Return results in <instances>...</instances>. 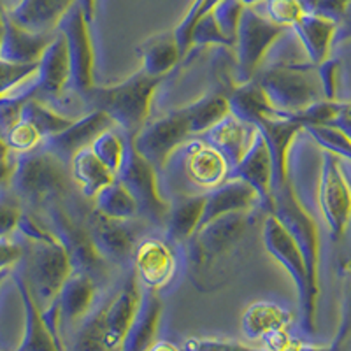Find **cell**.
Segmentation results:
<instances>
[{
  "label": "cell",
  "instance_id": "cell-9",
  "mask_svg": "<svg viewBox=\"0 0 351 351\" xmlns=\"http://www.w3.org/2000/svg\"><path fill=\"white\" fill-rule=\"evenodd\" d=\"M127 152L116 180L120 181L139 206V218L156 228H164L167 221L171 202L162 195L158 183V171L144 158L127 136Z\"/></svg>",
  "mask_w": 351,
  "mask_h": 351
},
{
  "label": "cell",
  "instance_id": "cell-1",
  "mask_svg": "<svg viewBox=\"0 0 351 351\" xmlns=\"http://www.w3.org/2000/svg\"><path fill=\"white\" fill-rule=\"evenodd\" d=\"M260 211L263 209L255 208L211 219L188 239L190 281L197 290L213 291L225 287L247 262Z\"/></svg>",
  "mask_w": 351,
  "mask_h": 351
},
{
  "label": "cell",
  "instance_id": "cell-10",
  "mask_svg": "<svg viewBox=\"0 0 351 351\" xmlns=\"http://www.w3.org/2000/svg\"><path fill=\"white\" fill-rule=\"evenodd\" d=\"M288 30L290 28L276 25L255 8H244L234 44L236 84L247 83L256 76L265 56Z\"/></svg>",
  "mask_w": 351,
  "mask_h": 351
},
{
  "label": "cell",
  "instance_id": "cell-19",
  "mask_svg": "<svg viewBox=\"0 0 351 351\" xmlns=\"http://www.w3.org/2000/svg\"><path fill=\"white\" fill-rule=\"evenodd\" d=\"M34 84H36L37 93L36 99L44 100L48 104H51L53 100L60 99L65 88L71 86V64H69L67 44L58 30L37 62Z\"/></svg>",
  "mask_w": 351,
  "mask_h": 351
},
{
  "label": "cell",
  "instance_id": "cell-53",
  "mask_svg": "<svg viewBox=\"0 0 351 351\" xmlns=\"http://www.w3.org/2000/svg\"><path fill=\"white\" fill-rule=\"evenodd\" d=\"M80 5L81 9H83L86 20L90 21V23H93L97 11V0H80Z\"/></svg>",
  "mask_w": 351,
  "mask_h": 351
},
{
  "label": "cell",
  "instance_id": "cell-14",
  "mask_svg": "<svg viewBox=\"0 0 351 351\" xmlns=\"http://www.w3.org/2000/svg\"><path fill=\"white\" fill-rule=\"evenodd\" d=\"M192 137L186 111L184 108H180L167 112L162 118L148 121L136 137H132V141L137 152L148 160L156 171L162 172L172 153Z\"/></svg>",
  "mask_w": 351,
  "mask_h": 351
},
{
  "label": "cell",
  "instance_id": "cell-17",
  "mask_svg": "<svg viewBox=\"0 0 351 351\" xmlns=\"http://www.w3.org/2000/svg\"><path fill=\"white\" fill-rule=\"evenodd\" d=\"M114 127V121L106 112L88 111L81 118H76L67 128L58 132L56 136L44 139L40 146L58 156L65 164H71L74 155L90 148L100 134H104L106 130Z\"/></svg>",
  "mask_w": 351,
  "mask_h": 351
},
{
  "label": "cell",
  "instance_id": "cell-33",
  "mask_svg": "<svg viewBox=\"0 0 351 351\" xmlns=\"http://www.w3.org/2000/svg\"><path fill=\"white\" fill-rule=\"evenodd\" d=\"M69 171H71L74 186L80 190L84 199L90 200L95 199L100 190H104L116 180V176L97 158V155L90 148L74 155L69 164Z\"/></svg>",
  "mask_w": 351,
  "mask_h": 351
},
{
  "label": "cell",
  "instance_id": "cell-3",
  "mask_svg": "<svg viewBox=\"0 0 351 351\" xmlns=\"http://www.w3.org/2000/svg\"><path fill=\"white\" fill-rule=\"evenodd\" d=\"M72 184L69 164L43 146L34 152L14 155V167L8 186L20 199L23 208L43 209L55 200H65Z\"/></svg>",
  "mask_w": 351,
  "mask_h": 351
},
{
  "label": "cell",
  "instance_id": "cell-21",
  "mask_svg": "<svg viewBox=\"0 0 351 351\" xmlns=\"http://www.w3.org/2000/svg\"><path fill=\"white\" fill-rule=\"evenodd\" d=\"M228 178L241 180L255 190L260 208L265 213L272 211V160L267 143L262 134H256L252 146L236 167L230 169Z\"/></svg>",
  "mask_w": 351,
  "mask_h": 351
},
{
  "label": "cell",
  "instance_id": "cell-54",
  "mask_svg": "<svg viewBox=\"0 0 351 351\" xmlns=\"http://www.w3.org/2000/svg\"><path fill=\"white\" fill-rule=\"evenodd\" d=\"M5 21H8V9H5L4 2L0 0V44H2V39H4Z\"/></svg>",
  "mask_w": 351,
  "mask_h": 351
},
{
  "label": "cell",
  "instance_id": "cell-44",
  "mask_svg": "<svg viewBox=\"0 0 351 351\" xmlns=\"http://www.w3.org/2000/svg\"><path fill=\"white\" fill-rule=\"evenodd\" d=\"M202 46H225V48H230V44L219 30L211 11L200 16L197 23L193 25L192 48H202Z\"/></svg>",
  "mask_w": 351,
  "mask_h": 351
},
{
  "label": "cell",
  "instance_id": "cell-31",
  "mask_svg": "<svg viewBox=\"0 0 351 351\" xmlns=\"http://www.w3.org/2000/svg\"><path fill=\"white\" fill-rule=\"evenodd\" d=\"M139 55L143 60L141 71L153 77H165L183 58L174 30L156 34L144 40L139 46Z\"/></svg>",
  "mask_w": 351,
  "mask_h": 351
},
{
  "label": "cell",
  "instance_id": "cell-51",
  "mask_svg": "<svg viewBox=\"0 0 351 351\" xmlns=\"http://www.w3.org/2000/svg\"><path fill=\"white\" fill-rule=\"evenodd\" d=\"M351 39V2L348 4L346 11H344L343 18L337 23V28H335V37H334V46L335 44H341L344 40Z\"/></svg>",
  "mask_w": 351,
  "mask_h": 351
},
{
  "label": "cell",
  "instance_id": "cell-16",
  "mask_svg": "<svg viewBox=\"0 0 351 351\" xmlns=\"http://www.w3.org/2000/svg\"><path fill=\"white\" fill-rule=\"evenodd\" d=\"M132 271L146 290H162L174 278L178 260L167 241L160 237H144L132 256Z\"/></svg>",
  "mask_w": 351,
  "mask_h": 351
},
{
  "label": "cell",
  "instance_id": "cell-32",
  "mask_svg": "<svg viewBox=\"0 0 351 351\" xmlns=\"http://www.w3.org/2000/svg\"><path fill=\"white\" fill-rule=\"evenodd\" d=\"M223 93L228 100V108H230L232 114L241 118L246 123L255 125L262 118H269V116H276L281 112L272 108L267 95L263 93V90L255 80L236 84Z\"/></svg>",
  "mask_w": 351,
  "mask_h": 351
},
{
  "label": "cell",
  "instance_id": "cell-12",
  "mask_svg": "<svg viewBox=\"0 0 351 351\" xmlns=\"http://www.w3.org/2000/svg\"><path fill=\"white\" fill-rule=\"evenodd\" d=\"M318 204L332 241H339L351 225V184L343 158L327 149H322Z\"/></svg>",
  "mask_w": 351,
  "mask_h": 351
},
{
  "label": "cell",
  "instance_id": "cell-49",
  "mask_svg": "<svg viewBox=\"0 0 351 351\" xmlns=\"http://www.w3.org/2000/svg\"><path fill=\"white\" fill-rule=\"evenodd\" d=\"M184 351H258L239 343L218 339H192L184 344Z\"/></svg>",
  "mask_w": 351,
  "mask_h": 351
},
{
  "label": "cell",
  "instance_id": "cell-42",
  "mask_svg": "<svg viewBox=\"0 0 351 351\" xmlns=\"http://www.w3.org/2000/svg\"><path fill=\"white\" fill-rule=\"evenodd\" d=\"M265 16L276 25L291 28L306 14L302 0H263Z\"/></svg>",
  "mask_w": 351,
  "mask_h": 351
},
{
  "label": "cell",
  "instance_id": "cell-8",
  "mask_svg": "<svg viewBox=\"0 0 351 351\" xmlns=\"http://www.w3.org/2000/svg\"><path fill=\"white\" fill-rule=\"evenodd\" d=\"M64 202L65 200H55V202L44 206L40 209L43 211L40 219L55 236V239L65 247L74 271L92 276L99 283L100 278L108 271L109 263L97 252L86 223L77 221L76 216L71 215L64 208Z\"/></svg>",
  "mask_w": 351,
  "mask_h": 351
},
{
  "label": "cell",
  "instance_id": "cell-36",
  "mask_svg": "<svg viewBox=\"0 0 351 351\" xmlns=\"http://www.w3.org/2000/svg\"><path fill=\"white\" fill-rule=\"evenodd\" d=\"M93 209L99 215L112 219H137L139 218V206L127 188L118 180L100 190L93 199Z\"/></svg>",
  "mask_w": 351,
  "mask_h": 351
},
{
  "label": "cell",
  "instance_id": "cell-41",
  "mask_svg": "<svg viewBox=\"0 0 351 351\" xmlns=\"http://www.w3.org/2000/svg\"><path fill=\"white\" fill-rule=\"evenodd\" d=\"M23 211V204L11 192V188L8 184L0 188V237L12 236L18 230Z\"/></svg>",
  "mask_w": 351,
  "mask_h": 351
},
{
  "label": "cell",
  "instance_id": "cell-18",
  "mask_svg": "<svg viewBox=\"0 0 351 351\" xmlns=\"http://www.w3.org/2000/svg\"><path fill=\"white\" fill-rule=\"evenodd\" d=\"M141 299H143V290H141V285L134 271H130L120 290L116 291V295L102 306L106 351L120 350L125 335L136 318Z\"/></svg>",
  "mask_w": 351,
  "mask_h": 351
},
{
  "label": "cell",
  "instance_id": "cell-2",
  "mask_svg": "<svg viewBox=\"0 0 351 351\" xmlns=\"http://www.w3.org/2000/svg\"><path fill=\"white\" fill-rule=\"evenodd\" d=\"M164 77H153L139 71L111 86L93 84L80 97L90 111L106 112L125 136L136 137L149 121L153 99Z\"/></svg>",
  "mask_w": 351,
  "mask_h": 351
},
{
  "label": "cell",
  "instance_id": "cell-40",
  "mask_svg": "<svg viewBox=\"0 0 351 351\" xmlns=\"http://www.w3.org/2000/svg\"><path fill=\"white\" fill-rule=\"evenodd\" d=\"M244 8L246 5L241 4L239 0H219L211 11L219 30H221L223 37L230 44V48H234V44H236L237 28H239Z\"/></svg>",
  "mask_w": 351,
  "mask_h": 351
},
{
  "label": "cell",
  "instance_id": "cell-5",
  "mask_svg": "<svg viewBox=\"0 0 351 351\" xmlns=\"http://www.w3.org/2000/svg\"><path fill=\"white\" fill-rule=\"evenodd\" d=\"M21 237V236H20ZM25 241L23 260L16 265L39 311H46L58 299L65 280L72 274L71 258L56 239Z\"/></svg>",
  "mask_w": 351,
  "mask_h": 351
},
{
  "label": "cell",
  "instance_id": "cell-61",
  "mask_svg": "<svg viewBox=\"0 0 351 351\" xmlns=\"http://www.w3.org/2000/svg\"><path fill=\"white\" fill-rule=\"evenodd\" d=\"M344 343H348V346L344 348V351H351V334L348 335V339L344 341ZM344 343H343V344H344ZM343 344H341V346H343Z\"/></svg>",
  "mask_w": 351,
  "mask_h": 351
},
{
  "label": "cell",
  "instance_id": "cell-38",
  "mask_svg": "<svg viewBox=\"0 0 351 351\" xmlns=\"http://www.w3.org/2000/svg\"><path fill=\"white\" fill-rule=\"evenodd\" d=\"M127 136L120 128H109L104 134H100L93 144L90 146L93 153L97 155V158L112 172V174H118L123 164L125 152H127Z\"/></svg>",
  "mask_w": 351,
  "mask_h": 351
},
{
  "label": "cell",
  "instance_id": "cell-30",
  "mask_svg": "<svg viewBox=\"0 0 351 351\" xmlns=\"http://www.w3.org/2000/svg\"><path fill=\"white\" fill-rule=\"evenodd\" d=\"M208 193V192H206ZM206 193L178 195L171 202L167 221H165V237L172 244H186L200 225L206 202Z\"/></svg>",
  "mask_w": 351,
  "mask_h": 351
},
{
  "label": "cell",
  "instance_id": "cell-22",
  "mask_svg": "<svg viewBox=\"0 0 351 351\" xmlns=\"http://www.w3.org/2000/svg\"><path fill=\"white\" fill-rule=\"evenodd\" d=\"M256 134H258V130H256L255 125L246 123L241 118L228 112L223 120H219L218 123L213 125L209 130H206L199 137H202L206 143L211 144L213 148L218 149L232 169L236 167L243 160V156L246 155Z\"/></svg>",
  "mask_w": 351,
  "mask_h": 351
},
{
  "label": "cell",
  "instance_id": "cell-27",
  "mask_svg": "<svg viewBox=\"0 0 351 351\" xmlns=\"http://www.w3.org/2000/svg\"><path fill=\"white\" fill-rule=\"evenodd\" d=\"M55 34H34L18 27L11 20L5 21V32L0 44V60L16 65H36L48 48Z\"/></svg>",
  "mask_w": 351,
  "mask_h": 351
},
{
  "label": "cell",
  "instance_id": "cell-7",
  "mask_svg": "<svg viewBox=\"0 0 351 351\" xmlns=\"http://www.w3.org/2000/svg\"><path fill=\"white\" fill-rule=\"evenodd\" d=\"M164 171L181 176V181L186 184L183 195H192L211 192L213 188L225 183L230 174V165L202 137H192L172 153Z\"/></svg>",
  "mask_w": 351,
  "mask_h": 351
},
{
  "label": "cell",
  "instance_id": "cell-58",
  "mask_svg": "<svg viewBox=\"0 0 351 351\" xmlns=\"http://www.w3.org/2000/svg\"><path fill=\"white\" fill-rule=\"evenodd\" d=\"M241 4H244L246 8H253V5L260 4V2H263V0H239Z\"/></svg>",
  "mask_w": 351,
  "mask_h": 351
},
{
  "label": "cell",
  "instance_id": "cell-28",
  "mask_svg": "<svg viewBox=\"0 0 351 351\" xmlns=\"http://www.w3.org/2000/svg\"><path fill=\"white\" fill-rule=\"evenodd\" d=\"M11 272L25 307V337L16 351H60L58 339L44 322L36 300L32 299L30 291H28L23 276L20 274L18 269Z\"/></svg>",
  "mask_w": 351,
  "mask_h": 351
},
{
  "label": "cell",
  "instance_id": "cell-46",
  "mask_svg": "<svg viewBox=\"0 0 351 351\" xmlns=\"http://www.w3.org/2000/svg\"><path fill=\"white\" fill-rule=\"evenodd\" d=\"M351 0H302L306 12L339 23Z\"/></svg>",
  "mask_w": 351,
  "mask_h": 351
},
{
  "label": "cell",
  "instance_id": "cell-39",
  "mask_svg": "<svg viewBox=\"0 0 351 351\" xmlns=\"http://www.w3.org/2000/svg\"><path fill=\"white\" fill-rule=\"evenodd\" d=\"M304 132L311 137L322 149L334 153L351 164V139L334 125H309Z\"/></svg>",
  "mask_w": 351,
  "mask_h": 351
},
{
  "label": "cell",
  "instance_id": "cell-60",
  "mask_svg": "<svg viewBox=\"0 0 351 351\" xmlns=\"http://www.w3.org/2000/svg\"><path fill=\"white\" fill-rule=\"evenodd\" d=\"M11 274V271H5V272H0V285L4 283L5 281V278H8V276Z\"/></svg>",
  "mask_w": 351,
  "mask_h": 351
},
{
  "label": "cell",
  "instance_id": "cell-29",
  "mask_svg": "<svg viewBox=\"0 0 351 351\" xmlns=\"http://www.w3.org/2000/svg\"><path fill=\"white\" fill-rule=\"evenodd\" d=\"M162 302L155 290H143L137 315L125 335L120 351H149L158 330Z\"/></svg>",
  "mask_w": 351,
  "mask_h": 351
},
{
  "label": "cell",
  "instance_id": "cell-37",
  "mask_svg": "<svg viewBox=\"0 0 351 351\" xmlns=\"http://www.w3.org/2000/svg\"><path fill=\"white\" fill-rule=\"evenodd\" d=\"M20 120H25L30 125H34L44 141L51 136H56L64 128H67L74 121V118L60 114L55 108H51V104L32 97V99H28L23 104Z\"/></svg>",
  "mask_w": 351,
  "mask_h": 351
},
{
  "label": "cell",
  "instance_id": "cell-47",
  "mask_svg": "<svg viewBox=\"0 0 351 351\" xmlns=\"http://www.w3.org/2000/svg\"><path fill=\"white\" fill-rule=\"evenodd\" d=\"M25 241L12 239L11 236L0 237V272L12 271L23 260Z\"/></svg>",
  "mask_w": 351,
  "mask_h": 351
},
{
  "label": "cell",
  "instance_id": "cell-43",
  "mask_svg": "<svg viewBox=\"0 0 351 351\" xmlns=\"http://www.w3.org/2000/svg\"><path fill=\"white\" fill-rule=\"evenodd\" d=\"M4 141L5 144H8V148L11 149V153H14V155L34 152V149H37L40 144H43V137H40L39 132L36 130V127L25 120L18 121V123L5 134Z\"/></svg>",
  "mask_w": 351,
  "mask_h": 351
},
{
  "label": "cell",
  "instance_id": "cell-57",
  "mask_svg": "<svg viewBox=\"0 0 351 351\" xmlns=\"http://www.w3.org/2000/svg\"><path fill=\"white\" fill-rule=\"evenodd\" d=\"M2 2H4L5 9H8V11H11V9H14L18 4H20L21 0H2Z\"/></svg>",
  "mask_w": 351,
  "mask_h": 351
},
{
  "label": "cell",
  "instance_id": "cell-56",
  "mask_svg": "<svg viewBox=\"0 0 351 351\" xmlns=\"http://www.w3.org/2000/svg\"><path fill=\"white\" fill-rule=\"evenodd\" d=\"M149 351H178V348H174L169 343H160L156 344V346H152V350Z\"/></svg>",
  "mask_w": 351,
  "mask_h": 351
},
{
  "label": "cell",
  "instance_id": "cell-20",
  "mask_svg": "<svg viewBox=\"0 0 351 351\" xmlns=\"http://www.w3.org/2000/svg\"><path fill=\"white\" fill-rule=\"evenodd\" d=\"M256 130L267 143L272 160V190L288 181V158L295 137L304 130L302 125L291 120L290 116L280 112L276 116L262 118L255 123Z\"/></svg>",
  "mask_w": 351,
  "mask_h": 351
},
{
  "label": "cell",
  "instance_id": "cell-24",
  "mask_svg": "<svg viewBox=\"0 0 351 351\" xmlns=\"http://www.w3.org/2000/svg\"><path fill=\"white\" fill-rule=\"evenodd\" d=\"M255 208H260V200L255 190L244 181L228 178L225 183L206 193L202 219H200L199 227H202L204 223H208L211 219L221 218L225 215L250 211V209Z\"/></svg>",
  "mask_w": 351,
  "mask_h": 351
},
{
  "label": "cell",
  "instance_id": "cell-11",
  "mask_svg": "<svg viewBox=\"0 0 351 351\" xmlns=\"http://www.w3.org/2000/svg\"><path fill=\"white\" fill-rule=\"evenodd\" d=\"M285 230L295 241L302 252L306 265L309 269L313 281L318 285L319 272V236L318 227L313 216L304 208L302 200L295 192V186L288 178L287 183L272 190V211Z\"/></svg>",
  "mask_w": 351,
  "mask_h": 351
},
{
  "label": "cell",
  "instance_id": "cell-13",
  "mask_svg": "<svg viewBox=\"0 0 351 351\" xmlns=\"http://www.w3.org/2000/svg\"><path fill=\"white\" fill-rule=\"evenodd\" d=\"M141 221H143L141 218L112 219L99 215L95 209L84 219L99 255L109 265H116V267L132 265V256H134L136 246L143 237Z\"/></svg>",
  "mask_w": 351,
  "mask_h": 351
},
{
  "label": "cell",
  "instance_id": "cell-52",
  "mask_svg": "<svg viewBox=\"0 0 351 351\" xmlns=\"http://www.w3.org/2000/svg\"><path fill=\"white\" fill-rule=\"evenodd\" d=\"M12 167H14V156L11 160H0V188L9 183Z\"/></svg>",
  "mask_w": 351,
  "mask_h": 351
},
{
  "label": "cell",
  "instance_id": "cell-35",
  "mask_svg": "<svg viewBox=\"0 0 351 351\" xmlns=\"http://www.w3.org/2000/svg\"><path fill=\"white\" fill-rule=\"evenodd\" d=\"M184 111H186L192 136L199 137L219 120H223L230 112V108H228V100L223 92H213L200 97L192 104L184 106Z\"/></svg>",
  "mask_w": 351,
  "mask_h": 351
},
{
  "label": "cell",
  "instance_id": "cell-4",
  "mask_svg": "<svg viewBox=\"0 0 351 351\" xmlns=\"http://www.w3.org/2000/svg\"><path fill=\"white\" fill-rule=\"evenodd\" d=\"M253 80L267 95L272 108L285 114H295L318 100H325L316 65L309 60L283 56L269 67L260 69Z\"/></svg>",
  "mask_w": 351,
  "mask_h": 351
},
{
  "label": "cell",
  "instance_id": "cell-26",
  "mask_svg": "<svg viewBox=\"0 0 351 351\" xmlns=\"http://www.w3.org/2000/svg\"><path fill=\"white\" fill-rule=\"evenodd\" d=\"M335 28H337V23H334V21L306 12L290 30L302 46L307 60L313 65H318L330 58Z\"/></svg>",
  "mask_w": 351,
  "mask_h": 351
},
{
  "label": "cell",
  "instance_id": "cell-6",
  "mask_svg": "<svg viewBox=\"0 0 351 351\" xmlns=\"http://www.w3.org/2000/svg\"><path fill=\"white\" fill-rule=\"evenodd\" d=\"M262 243L267 250L269 255L280 262L281 267L290 274L293 280V285L299 293L300 311H302V325L306 330H313V324H315V307H316V297H318V285L313 281L309 269L306 265L302 252L295 244V241L291 239L290 234L285 230L283 225L278 221L274 215L267 213L263 216L262 221Z\"/></svg>",
  "mask_w": 351,
  "mask_h": 351
},
{
  "label": "cell",
  "instance_id": "cell-15",
  "mask_svg": "<svg viewBox=\"0 0 351 351\" xmlns=\"http://www.w3.org/2000/svg\"><path fill=\"white\" fill-rule=\"evenodd\" d=\"M90 21L84 16L80 2L72 5L71 11L58 25V32L67 44L69 64H71V86L77 95L93 86V69H95V51H93Z\"/></svg>",
  "mask_w": 351,
  "mask_h": 351
},
{
  "label": "cell",
  "instance_id": "cell-45",
  "mask_svg": "<svg viewBox=\"0 0 351 351\" xmlns=\"http://www.w3.org/2000/svg\"><path fill=\"white\" fill-rule=\"evenodd\" d=\"M36 65H16L9 64V62L0 60V97L11 92L12 88H16L28 77L34 76L36 72Z\"/></svg>",
  "mask_w": 351,
  "mask_h": 351
},
{
  "label": "cell",
  "instance_id": "cell-34",
  "mask_svg": "<svg viewBox=\"0 0 351 351\" xmlns=\"http://www.w3.org/2000/svg\"><path fill=\"white\" fill-rule=\"evenodd\" d=\"M290 316L283 307L272 302H256L243 316V330L250 339H265L278 330H285Z\"/></svg>",
  "mask_w": 351,
  "mask_h": 351
},
{
  "label": "cell",
  "instance_id": "cell-59",
  "mask_svg": "<svg viewBox=\"0 0 351 351\" xmlns=\"http://www.w3.org/2000/svg\"><path fill=\"white\" fill-rule=\"evenodd\" d=\"M341 114L348 116V118H351V102H348V104H344L343 111H341Z\"/></svg>",
  "mask_w": 351,
  "mask_h": 351
},
{
  "label": "cell",
  "instance_id": "cell-48",
  "mask_svg": "<svg viewBox=\"0 0 351 351\" xmlns=\"http://www.w3.org/2000/svg\"><path fill=\"white\" fill-rule=\"evenodd\" d=\"M337 69H339V60H334V58H327L325 62L316 65V72H318L325 100H335V92H337Z\"/></svg>",
  "mask_w": 351,
  "mask_h": 351
},
{
  "label": "cell",
  "instance_id": "cell-25",
  "mask_svg": "<svg viewBox=\"0 0 351 351\" xmlns=\"http://www.w3.org/2000/svg\"><path fill=\"white\" fill-rule=\"evenodd\" d=\"M97 281L92 276L80 271H72L65 280L58 299H56V313H58V327L60 324L72 325L90 315L97 295Z\"/></svg>",
  "mask_w": 351,
  "mask_h": 351
},
{
  "label": "cell",
  "instance_id": "cell-55",
  "mask_svg": "<svg viewBox=\"0 0 351 351\" xmlns=\"http://www.w3.org/2000/svg\"><path fill=\"white\" fill-rule=\"evenodd\" d=\"M14 156V153H11V149L8 148L4 137L0 136V160H11Z\"/></svg>",
  "mask_w": 351,
  "mask_h": 351
},
{
  "label": "cell",
  "instance_id": "cell-23",
  "mask_svg": "<svg viewBox=\"0 0 351 351\" xmlns=\"http://www.w3.org/2000/svg\"><path fill=\"white\" fill-rule=\"evenodd\" d=\"M80 0H21L8 11L12 23L34 34H55L64 16Z\"/></svg>",
  "mask_w": 351,
  "mask_h": 351
},
{
  "label": "cell",
  "instance_id": "cell-50",
  "mask_svg": "<svg viewBox=\"0 0 351 351\" xmlns=\"http://www.w3.org/2000/svg\"><path fill=\"white\" fill-rule=\"evenodd\" d=\"M351 334V272L348 274L346 283L343 290V319H341V327L335 337L334 348H341V344L348 339Z\"/></svg>",
  "mask_w": 351,
  "mask_h": 351
}]
</instances>
